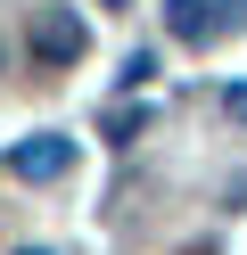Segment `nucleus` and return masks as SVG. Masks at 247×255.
Returning <instances> with one entry per match:
<instances>
[{
  "label": "nucleus",
  "mask_w": 247,
  "mask_h": 255,
  "mask_svg": "<svg viewBox=\"0 0 247 255\" xmlns=\"http://www.w3.org/2000/svg\"><path fill=\"white\" fill-rule=\"evenodd\" d=\"M107 8H124V0H107Z\"/></svg>",
  "instance_id": "nucleus-6"
},
{
  "label": "nucleus",
  "mask_w": 247,
  "mask_h": 255,
  "mask_svg": "<svg viewBox=\"0 0 247 255\" xmlns=\"http://www.w3.org/2000/svg\"><path fill=\"white\" fill-rule=\"evenodd\" d=\"M8 173H16V181H66V173H74V140H66V132L16 140V148H8Z\"/></svg>",
  "instance_id": "nucleus-2"
},
{
  "label": "nucleus",
  "mask_w": 247,
  "mask_h": 255,
  "mask_svg": "<svg viewBox=\"0 0 247 255\" xmlns=\"http://www.w3.org/2000/svg\"><path fill=\"white\" fill-rule=\"evenodd\" d=\"M223 107H231V116H239V124H247V91H231V99H223Z\"/></svg>",
  "instance_id": "nucleus-4"
},
{
  "label": "nucleus",
  "mask_w": 247,
  "mask_h": 255,
  "mask_svg": "<svg viewBox=\"0 0 247 255\" xmlns=\"http://www.w3.org/2000/svg\"><path fill=\"white\" fill-rule=\"evenodd\" d=\"M25 255H49V247H25Z\"/></svg>",
  "instance_id": "nucleus-5"
},
{
  "label": "nucleus",
  "mask_w": 247,
  "mask_h": 255,
  "mask_svg": "<svg viewBox=\"0 0 247 255\" xmlns=\"http://www.w3.org/2000/svg\"><path fill=\"white\" fill-rule=\"evenodd\" d=\"M25 50H33V66H74V58L91 50V33H82V17H74V8H33Z\"/></svg>",
  "instance_id": "nucleus-1"
},
{
  "label": "nucleus",
  "mask_w": 247,
  "mask_h": 255,
  "mask_svg": "<svg viewBox=\"0 0 247 255\" xmlns=\"http://www.w3.org/2000/svg\"><path fill=\"white\" fill-rule=\"evenodd\" d=\"M165 33L173 41H214L223 33V0H165Z\"/></svg>",
  "instance_id": "nucleus-3"
}]
</instances>
